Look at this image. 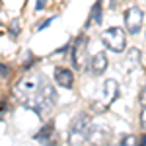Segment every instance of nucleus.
<instances>
[{"mask_svg":"<svg viewBox=\"0 0 146 146\" xmlns=\"http://www.w3.org/2000/svg\"><path fill=\"white\" fill-rule=\"evenodd\" d=\"M45 2H47V0H37V2H35V10H37V12L43 10V8H45Z\"/></svg>","mask_w":146,"mask_h":146,"instance_id":"obj_16","label":"nucleus"},{"mask_svg":"<svg viewBox=\"0 0 146 146\" xmlns=\"http://www.w3.org/2000/svg\"><path fill=\"white\" fill-rule=\"evenodd\" d=\"M90 22H94V23H101V4H100V2H96V4H94V8H92Z\"/></svg>","mask_w":146,"mask_h":146,"instance_id":"obj_10","label":"nucleus"},{"mask_svg":"<svg viewBox=\"0 0 146 146\" xmlns=\"http://www.w3.org/2000/svg\"><path fill=\"white\" fill-rule=\"evenodd\" d=\"M23 105H25L27 109L35 111L39 117L49 115V111L55 107V103L49 101L45 96H43V92H39V90L31 92V94H25V96H23Z\"/></svg>","mask_w":146,"mask_h":146,"instance_id":"obj_2","label":"nucleus"},{"mask_svg":"<svg viewBox=\"0 0 146 146\" xmlns=\"http://www.w3.org/2000/svg\"><path fill=\"white\" fill-rule=\"evenodd\" d=\"M12 35H18V31H20V25H18V20H14V25L10 27Z\"/></svg>","mask_w":146,"mask_h":146,"instance_id":"obj_15","label":"nucleus"},{"mask_svg":"<svg viewBox=\"0 0 146 146\" xmlns=\"http://www.w3.org/2000/svg\"><path fill=\"white\" fill-rule=\"evenodd\" d=\"M53 135H55V123L53 121H49V123L35 135V140L37 142H41L43 146H53Z\"/></svg>","mask_w":146,"mask_h":146,"instance_id":"obj_9","label":"nucleus"},{"mask_svg":"<svg viewBox=\"0 0 146 146\" xmlns=\"http://www.w3.org/2000/svg\"><path fill=\"white\" fill-rule=\"evenodd\" d=\"M121 146H136V136L135 135H127L121 140Z\"/></svg>","mask_w":146,"mask_h":146,"instance_id":"obj_11","label":"nucleus"},{"mask_svg":"<svg viewBox=\"0 0 146 146\" xmlns=\"http://www.w3.org/2000/svg\"><path fill=\"white\" fill-rule=\"evenodd\" d=\"M92 117L88 113H80L78 117L70 125V135H68V142L70 146H80L84 140H88V133H90Z\"/></svg>","mask_w":146,"mask_h":146,"instance_id":"obj_1","label":"nucleus"},{"mask_svg":"<svg viewBox=\"0 0 146 146\" xmlns=\"http://www.w3.org/2000/svg\"><path fill=\"white\" fill-rule=\"evenodd\" d=\"M55 84L60 86V88L70 90L74 86V74H72V70L64 68V66H56L55 68Z\"/></svg>","mask_w":146,"mask_h":146,"instance_id":"obj_8","label":"nucleus"},{"mask_svg":"<svg viewBox=\"0 0 146 146\" xmlns=\"http://www.w3.org/2000/svg\"><path fill=\"white\" fill-rule=\"evenodd\" d=\"M117 96H119V84H117V80H113V78L105 80L103 86L100 88V92H98L96 107L98 109H107L113 101L117 100Z\"/></svg>","mask_w":146,"mask_h":146,"instance_id":"obj_4","label":"nucleus"},{"mask_svg":"<svg viewBox=\"0 0 146 146\" xmlns=\"http://www.w3.org/2000/svg\"><path fill=\"white\" fill-rule=\"evenodd\" d=\"M101 41L105 43V47L113 51V53H123L127 47V33L121 27H109L105 29L101 35Z\"/></svg>","mask_w":146,"mask_h":146,"instance_id":"obj_3","label":"nucleus"},{"mask_svg":"<svg viewBox=\"0 0 146 146\" xmlns=\"http://www.w3.org/2000/svg\"><path fill=\"white\" fill-rule=\"evenodd\" d=\"M140 125H142V129L146 131V107H142V113H140Z\"/></svg>","mask_w":146,"mask_h":146,"instance_id":"obj_14","label":"nucleus"},{"mask_svg":"<svg viewBox=\"0 0 146 146\" xmlns=\"http://www.w3.org/2000/svg\"><path fill=\"white\" fill-rule=\"evenodd\" d=\"M109 66V60H107V55L105 53H96V55L90 58V64H88V70H90L94 76H101Z\"/></svg>","mask_w":146,"mask_h":146,"instance_id":"obj_7","label":"nucleus"},{"mask_svg":"<svg viewBox=\"0 0 146 146\" xmlns=\"http://www.w3.org/2000/svg\"><path fill=\"white\" fill-rule=\"evenodd\" d=\"M138 146H146V135H142V138H140V142H138Z\"/></svg>","mask_w":146,"mask_h":146,"instance_id":"obj_18","label":"nucleus"},{"mask_svg":"<svg viewBox=\"0 0 146 146\" xmlns=\"http://www.w3.org/2000/svg\"><path fill=\"white\" fill-rule=\"evenodd\" d=\"M0 74H2V76H8V74H10V70H8V66L0 64Z\"/></svg>","mask_w":146,"mask_h":146,"instance_id":"obj_17","label":"nucleus"},{"mask_svg":"<svg viewBox=\"0 0 146 146\" xmlns=\"http://www.w3.org/2000/svg\"><path fill=\"white\" fill-rule=\"evenodd\" d=\"M86 51H88V37L80 35L72 43V64H74L76 70H82V68H86L90 64V55Z\"/></svg>","mask_w":146,"mask_h":146,"instance_id":"obj_5","label":"nucleus"},{"mask_svg":"<svg viewBox=\"0 0 146 146\" xmlns=\"http://www.w3.org/2000/svg\"><path fill=\"white\" fill-rule=\"evenodd\" d=\"M51 22H55V18H49V20H45L43 23H39V25H37V31H41V29L49 27V25H51Z\"/></svg>","mask_w":146,"mask_h":146,"instance_id":"obj_12","label":"nucleus"},{"mask_svg":"<svg viewBox=\"0 0 146 146\" xmlns=\"http://www.w3.org/2000/svg\"><path fill=\"white\" fill-rule=\"evenodd\" d=\"M125 25H127V31L131 35H136L142 29V25H144V12L138 6L127 8L125 10Z\"/></svg>","mask_w":146,"mask_h":146,"instance_id":"obj_6","label":"nucleus"},{"mask_svg":"<svg viewBox=\"0 0 146 146\" xmlns=\"http://www.w3.org/2000/svg\"><path fill=\"white\" fill-rule=\"evenodd\" d=\"M138 101H140V105H142V107H146V84H144V88H142V92H140Z\"/></svg>","mask_w":146,"mask_h":146,"instance_id":"obj_13","label":"nucleus"}]
</instances>
